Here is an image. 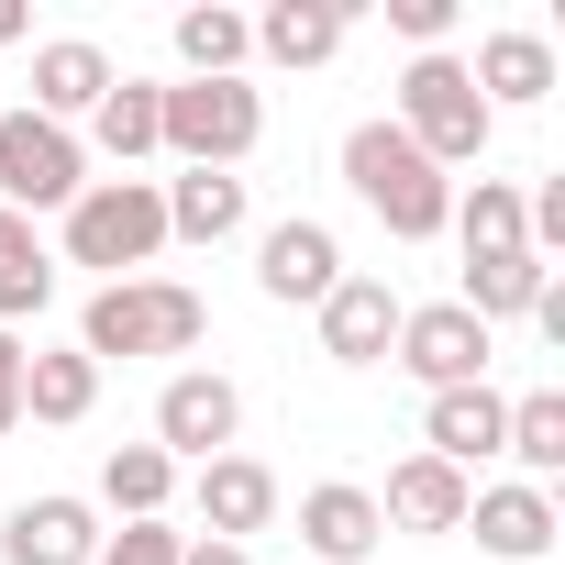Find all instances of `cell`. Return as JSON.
I'll return each mask as SVG.
<instances>
[{
  "label": "cell",
  "instance_id": "obj_26",
  "mask_svg": "<svg viewBox=\"0 0 565 565\" xmlns=\"http://www.w3.org/2000/svg\"><path fill=\"white\" fill-rule=\"evenodd\" d=\"M178 56H189V78H244L255 23H244V12H222V0H200V12H178Z\"/></svg>",
  "mask_w": 565,
  "mask_h": 565
},
{
  "label": "cell",
  "instance_id": "obj_2",
  "mask_svg": "<svg viewBox=\"0 0 565 565\" xmlns=\"http://www.w3.org/2000/svg\"><path fill=\"white\" fill-rule=\"evenodd\" d=\"M211 333L200 289H178V277H111V289H89L78 311V355L111 366V355H189Z\"/></svg>",
  "mask_w": 565,
  "mask_h": 565
},
{
  "label": "cell",
  "instance_id": "obj_23",
  "mask_svg": "<svg viewBox=\"0 0 565 565\" xmlns=\"http://www.w3.org/2000/svg\"><path fill=\"white\" fill-rule=\"evenodd\" d=\"M45 300H56V266H45L34 222H23V211H0V333H12V322H34Z\"/></svg>",
  "mask_w": 565,
  "mask_h": 565
},
{
  "label": "cell",
  "instance_id": "obj_10",
  "mask_svg": "<svg viewBox=\"0 0 565 565\" xmlns=\"http://www.w3.org/2000/svg\"><path fill=\"white\" fill-rule=\"evenodd\" d=\"M89 554H100V510L67 488H45L0 521V565H89Z\"/></svg>",
  "mask_w": 565,
  "mask_h": 565
},
{
  "label": "cell",
  "instance_id": "obj_4",
  "mask_svg": "<svg viewBox=\"0 0 565 565\" xmlns=\"http://www.w3.org/2000/svg\"><path fill=\"white\" fill-rule=\"evenodd\" d=\"M388 122H399V134H411V145H422L433 167H477V156H488V122H499V111L477 100L466 56H411V67H399V111H388Z\"/></svg>",
  "mask_w": 565,
  "mask_h": 565
},
{
  "label": "cell",
  "instance_id": "obj_17",
  "mask_svg": "<svg viewBox=\"0 0 565 565\" xmlns=\"http://www.w3.org/2000/svg\"><path fill=\"white\" fill-rule=\"evenodd\" d=\"M156 200H167V244H233L244 211H255L244 178H222V167H189V178H167Z\"/></svg>",
  "mask_w": 565,
  "mask_h": 565
},
{
  "label": "cell",
  "instance_id": "obj_3",
  "mask_svg": "<svg viewBox=\"0 0 565 565\" xmlns=\"http://www.w3.org/2000/svg\"><path fill=\"white\" fill-rule=\"evenodd\" d=\"M156 255H167V200H156V178H89V189L67 200V266H100V289L134 277V266H156Z\"/></svg>",
  "mask_w": 565,
  "mask_h": 565
},
{
  "label": "cell",
  "instance_id": "obj_19",
  "mask_svg": "<svg viewBox=\"0 0 565 565\" xmlns=\"http://www.w3.org/2000/svg\"><path fill=\"white\" fill-rule=\"evenodd\" d=\"M466 78H477V100H488V111H499V100H510V111H532V100H554V45L510 23V34H488V45H477V67H466Z\"/></svg>",
  "mask_w": 565,
  "mask_h": 565
},
{
  "label": "cell",
  "instance_id": "obj_1",
  "mask_svg": "<svg viewBox=\"0 0 565 565\" xmlns=\"http://www.w3.org/2000/svg\"><path fill=\"white\" fill-rule=\"evenodd\" d=\"M344 178H355V200H366L399 244H433V233L455 222V178H444L399 122H355V134H344Z\"/></svg>",
  "mask_w": 565,
  "mask_h": 565
},
{
  "label": "cell",
  "instance_id": "obj_18",
  "mask_svg": "<svg viewBox=\"0 0 565 565\" xmlns=\"http://www.w3.org/2000/svg\"><path fill=\"white\" fill-rule=\"evenodd\" d=\"M200 521H211V543L266 532V521H277V477H266L255 455H211V466H200Z\"/></svg>",
  "mask_w": 565,
  "mask_h": 565
},
{
  "label": "cell",
  "instance_id": "obj_21",
  "mask_svg": "<svg viewBox=\"0 0 565 565\" xmlns=\"http://www.w3.org/2000/svg\"><path fill=\"white\" fill-rule=\"evenodd\" d=\"M543 289H554V266H543V255H477V266H466V300H455V311H477V322L499 333V322H521Z\"/></svg>",
  "mask_w": 565,
  "mask_h": 565
},
{
  "label": "cell",
  "instance_id": "obj_29",
  "mask_svg": "<svg viewBox=\"0 0 565 565\" xmlns=\"http://www.w3.org/2000/svg\"><path fill=\"white\" fill-rule=\"evenodd\" d=\"M89 565H178V532L167 521H122V532H100Z\"/></svg>",
  "mask_w": 565,
  "mask_h": 565
},
{
  "label": "cell",
  "instance_id": "obj_13",
  "mask_svg": "<svg viewBox=\"0 0 565 565\" xmlns=\"http://www.w3.org/2000/svg\"><path fill=\"white\" fill-rule=\"evenodd\" d=\"M377 532H388V521H377V488H355V477H322V488L300 499V543H311L322 565H366Z\"/></svg>",
  "mask_w": 565,
  "mask_h": 565
},
{
  "label": "cell",
  "instance_id": "obj_33",
  "mask_svg": "<svg viewBox=\"0 0 565 565\" xmlns=\"http://www.w3.org/2000/svg\"><path fill=\"white\" fill-rule=\"evenodd\" d=\"M34 34V12H23V0H0V45H23Z\"/></svg>",
  "mask_w": 565,
  "mask_h": 565
},
{
  "label": "cell",
  "instance_id": "obj_16",
  "mask_svg": "<svg viewBox=\"0 0 565 565\" xmlns=\"http://www.w3.org/2000/svg\"><path fill=\"white\" fill-rule=\"evenodd\" d=\"M344 34H355L344 0H277V12L255 23V56H266V67H333Z\"/></svg>",
  "mask_w": 565,
  "mask_h": 565
},
{
  "label": "cell",
  "instance_id": "obj_25",
  "mask_svg": "<svg viewBox=\"0 0 565 565\" xmlns=\"http://www.w3.org/2000/svg\"><path fill=\"white\" fill-rule=\"evenodd\" d=\"M499 455H521V488L565 477V388H532V399H510V433H499Z\"/></svg>",
  "mask_w": 565,
  "mask_h": 565
},
{
  "label": "cell",
  "instance_id": "obj_12",
  "mask_svg": "<svg viewBox=\"0 0 565 565\" xmlns=\"http://www.w3.org/2000/svg\"><path fill=\"white\" fill-rule=\"evenodd\" d=\"M499 433H510V399H499L488 377H477V388L422 399V455H433V466H455V477H466V466H488V455H499Z\"/></svg>",
  "mask_w": 565,
  "mask_h": 565
},
{
  "label": "cell",
  "instance_id": "obj_7",
  "mask_svg": "<svg viewBox=\"0 0 565 565\" xmlns=\"http://www.w3.org/2000/svg\"><path fill=\"white\" fill-rule=\"evenodd\" d=\"M233 433H244V388H233L222 366H178V377L156 388V455H167V466H211Z\"/></svg>",
  "mask_w": 565,
  "mask_h": 565
},
{
  "label": "cell",
  "instance_id": "obj_32",
  "mask_svg": "<svg viewBox=\"0 0 565 565\" xmlns=\"http://www.w3.org/2000/svg\"><path fill=\"white\" fill-rule=\"evenodd\" d=\"M178 565H255V554H244V543H211V532H200V543H178Z\"/></svg>",
  "mask_w": 565,
  "mask_h": 565
},
{
  "label": "cell",
  "instance_id": "obj_8",
  "mask_svg": "<svg viewBox=\"0 0 565 565\" xmlns=\"http://www.w3.org/2000/svg\"><path fill=\"white\" fill-rule=\"evenodd\" d=\"M411 377H422V399H444V388H477L488 377V355H499V333L477 322V311H455V300H433V311H399V344H388Z\"/></svg>",
  "mask_w": 565,
  "mask_h": 565
},
{
  "label": "cell",
  "instance_id": "obj_22",
  "mask_svg": "<svg viewBox=\"0 0 565 565\" xmlns=\"http://www.w3.org/2000/svg\"><path fill=\"white\" fill-rule=\"evenodd\" d=\"M167 499H178V466H167L156 444H111V455H100V510H122V521H167Z\"/></svg>",
  "mask_w": 565,
  "mask_h": 565
},
{
  "label": "cell",
  "instance_id": "obj_30",
  "mask_svg": "<svg viewBox=\"0 0 565 565\" xmlns=\"http://www.w3.org/2000/svg\"><path fill=\"white\" fill-rule=\"evenodd\" d=\"M388 23H399L422 56H444V34H455V0H388Z\"/></svg>",
  "mask_w": 565,
  "mask_h": 565
},
{
  "label": "cell",
  "instance_id": "obj_31",
  "mask_svg": "<svg viewBox=\"0 0 565 565\" xmlns=\"http://www.w3.org/2000/svg\"><path fill=\"white\" fill-rule=\"evenodd\" d=\"M12 422H23V344L0 333V433H12Z\"/></svg>",
  "mask_w": 565,
  "mask_h": 565
},
{
  "label": "cell",
  "instance_id": "obj_9",
  "mask_svg": "<svg viewBox=\"0 0 565 565\" xmlns=\"http://www.w3.org/2000/svg\"><path fill=\"white\" fill-rule=\"evenodd\" d=\"M255 289H266L277 311H322V300L344 289V244H333V222H277V233L255 244Z\"/></svg>",
  "mask_w": 565,
  "mask_h": 565
},
{
  "label": "cell",
  "instance_id": "obj_24",
  "mask_svg": "<svg viewBox=\"0 0 565 565\" xmlns=\"http://www.w3.org/2000/svg\"><path fill=\"white\" fill-rule=\"evenodd\" d=\"M100 399V366L67 344V355H23V422H89Z\"/></svg>",
  "mask_w": 565,
  "mask_h": 565
},
{
  "label": "cell",
  "instance_id": "obj_6",
  "mask_svg": "<svg viewBox=\"0 0 565 565\" xmlns=\"http://www.w3.org/2000/svg\"><path fill=\"white\" fill-rule=\"evenodd\" d=\"M89 189V145L67 122H34V111H0V211H67Z\"/></svg>",
  "mask_w": 565,
  "mask_h": 565
},
{
  "label": "cell",
  "instance_id": "obj_5",
  "mask_svg": "<svg viewBox=\"0 0 565 565\" xmlns=\"http://www.w3.org/2000/svg\"><path fill=\"white\" fill-rule=\"evenodd\" d=\"M255 134H266V100L244 78H178V89H156V145L189 156V167H222L233 178L255 156Z\"/></svg>",
  "mask_w": 565,
  "mask_h": 565
},
{
  "label": "cell",
  "instance_id": "obj_15",
  "mask_svg": "<svg viewBox=\"0 0 565 565\" xmlns=\"http://www.w3.org/2000/svg\"><path fill=\"white\" fill-rule=\"evenodd\" d=\"M399 344V300H388V277H344V289L322 300V355L333 366H377Z\"/></svg>",
  "mask_w": 565,
  "mask_h": 565
},
{
  "label": "cell",
  "instance_id": "obj_14",
  "mask_svg": "<svg viewBox=\"0 0 565 565\" xmlns=\"http://www.w3.org/2000/svg\"><path fill=\"white\" fill-rule=\"evenodd\" d=\"M466 532H477L499 565H543V554H554V499L521 488V477H510V488H477V499H466Z\"/></svg>",
  "mask_w": 565,
  "mask_h": 565
},
{
  "label": "cell",
  "instance_id": "obj_20",
  "mask_svg": "<svg viewBox=\"0 0 565 565\" xmlns=\"http://www.w3.org/2000/svg\"><path fill=\"white\" fill-rule=\"evenodd\" d=\"M466 477L455 466H433V455H411V466H388V499H377V521H399V532H466Z\"/></svg>",
  "mask_w": 565,
  "mask_h": 565
},
{
  "label": "cell",
  "instance_id": "obj_11",
  "mask_svg": "<svg viewBox=\"0 0 565 565\" xmlns=\"http://www.w3.org/2000/svg\"><path fill=\"white\" fill-rule=\"evenodd\" d=\"M111 78H122V67H111L89 34H56V45H34V100H23V111H34V122H89V111L111 100Z\"/></svg>",
  "mask_w": 565,
  "mask_h": 565
},
{
  "label": "cell",
  "instance_id": "obj_27",
  "mask_svg": "<svg viewBox=\"0 0 565 565\" xmlns=\"http://www.w3.org/2000/svg\"><path fill=\"white\" fill-rule=\"evenodd\" d=\"M455 233H466V266H477V255H532V233H521V189H510V178H477V189L455 200Z\"/></svg>",
  "mask_w": 565,
  "mask_h": 565
},
{
  "label": "cell",
  "instance_id": "obj_28",
  "mask_svg": "<svg viewBox=\"0 0 565 565\" xmlns=\"http://www.w3.org/2000/svg\"><path fill=\"white\" fill-rule=\"evenodd\" d=\"M89 122H100V156H111V167L156 156V78H111V100H100Z\"/></svg>",
  "mask_w": 565,
  "mask_h": 565
}]
</instances>
